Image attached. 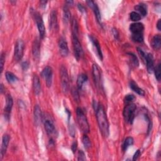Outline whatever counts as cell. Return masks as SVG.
I'll list each match as a JSON object with an SVG mask.
<instances>
[{
  "mask_svg": "<svg viewBox=\"0 0 161 161\" xmlns=\"http://www.w3.org/2000/svg\"><path fill=\"white\" fill-rule=\"evenodd\" d=\"M132 38L135 42L142 43L143 42V34H137L132 35Z\"/></svg>",
  "mask_w": 161,
  "mask_h": 161,
  "instance_id": "cell-31",
  "label": "cell"
},
{
  "mask_svg": "<svg viewBox=\"0 0 161 161\" xmlns=\"http://www.w3.org/2000/svg\"><path fill=\"white\" fill-rule=\"evenodd\" d=\"M78 160H86V156L85 154L84 153L83 151H79L78 152V158H77Z\"/></svg>",
  "mask_w": 161,
  "mask_h": 161,
  "instance_id": "cell-38",
  "label": "cell"
},
{
  "mask_svg": "<svg viewBox=\"0 0 161 161\" xmlns=\"http://www.w3.org/2000/svg\"><path fill=\"white\" fill-rule=\"evenodd\" d=\"M52 74H53L52 69L49 66L45 67L41 73V76L45 80L46 84L48 87H50L52 85Z\"/></svg>",
  "mask_w": 161,
  "mask_h": 161,
  "instance_id": "cell-10",
  "label": "cell"
},
{
  "mask_svg": "<svg viewBox=\"0 0 161 161\" xmlns=\"http://www.w3.org/2000/svg\"><path fill=\"white\" fill-rule=\"evenodd\" d=\"M130 88L134 91L136 93H137L138 95H140V96H144L145 95V91L141 89L140 88H139L138 86V85L133 81V80H131V81L130 82Z\"/></svg>",
  "mask_w": 161,
  "mask_h": 161,
  "instance_id": "cell-23",
  "label": "cell"
},
{
  "mask_svg": "<svg viewBox=\"0 0 161 161\" xmlns=\"http://www.w3.org/2000/svg\"><path fill=\"white\" fill-rule=\"evenodd\" d=\"M130 30L132 32V35L143 34L144 30V26L142 23L135 22L130 25Z\"/></svg>",
  "mask_w": 161,
  "mask_h": 161,
  "instance_id": "cell-12",
  "label": "cell"
},
{
  "mask_svg": "<svg viewBox=\"0 0 161 161\" xmlns=\"http://www.w3.org/2000/svg\"><path fill=\"white\" fill-rule=\"evenodd\" d=\"M133 139L132 137H127L125 140L124 141V143L123 144V146H122V148H123V151H126L127 149L128 148V147L131 145H132L133 144Z\"/></svg>",
  "mask_w": 161,
  "mask_h": 161,
  "instance_id": "cell-30",
  "label": "cell"
},
{
  "mask_svg": "<svg viewBox=\"0 0 161 161\" xmlns=\"http://www.w3.org/2000/svg\"><path fill=\"white\" fill-rule=\"evenodd\" d=\"M4 90V89H3V84H1V92L2 93H3V91Z\"/></svg>",
  "mask_w": 161,
  "mask_h": 161,
  "instance_id": "cell-47",
  "label": "cell"
},
{
  "mask_svg": "<svg viewBox=\"0 0 161 161\" xmlns=\"http://www.w3.org/2000/svg\"><path fill=\"white\" fill-rule=\"evenodd\" d=\"M60 77L62 90L64 93H68L69 89V79L68 71L64 65L60 69Z\"/></svg>",
  "mask_w": 161,
  "mask_h": 161,
  "instance_id": "cell-4",
  "label": "cell"
},
{
  "mask_svg": "<svg viewBox=\"0 0 161 161\" xmlns=\"http://www.w3.org/2000/svg\"><path fill=\"white\" fill-rule=\"evenodd\" d=\"M5 62V53H2L1 58H0V68H1V73L3 72V67Z\"/></svg>",
  "mask_w": 161,
  "mask_h": 161,
  "instance_id": "cell-37",
  "label": "cell"
},
{
  "mask_svg": "<svg viewBox=\"0 0 161 161\" xmlns=\"http://www.w3.org/2000/svg\"><path fill=\"white\" fill-rule=\"evenodd\" d=\"M34 119L35 122L37 125H38L42 120V115L41 109L38 105H36L34 108Z\"/></svg>",
  "mask_w": 161,
  "mask_h": 161,
  "instance_id": "cell-20",
  "label": "cell"
},
{
  "mask_svg": "<svg viewBox=\"0 0 161 161\" xmlns=\"http://www.w3.org/2000/svg\"><path fill=\"white\" fill-rule=\"evenodd\" d=\"M135 99V97L134 96V95H128L125 98V103H126V104H129V103H132Z\"/></svg>",
  "mask_w": 161,
  "mask_h": 161,
  "instance_id": "cell-36",
  "label": "cell"
},
{
  "mask_svg": "<svg viewBox=\"0 0 161 161\" xmlns=\"http://www.w3.org/2000/svg\"><path fill=\"white\" fill-rule=\"evenodd\" d=\"M88 80V76L85 74H80L79 75L77 79V86L79 89H81L84 83Z\"/></svg>",
  "mask_w": 161,
  "mask_h": 161,
  "instance_id": "cell-24",
  "label": "cell"
},
{
  "mask_svg": "<svg viewBox=\"0 0 161 161\" xmlns=\"http://www.w3.org/2000/svg\"><path fill=\"white\" fill-rule=\"evenodd\" d=\"M13 101L12 97L11 96V95H8L6 98V105L4 110L5 118L7 120H9L10 118V115L13 108Z\"/></svg>",
  "mask_w": 161,
  "mask_h": 161,
  "instance_id": "cell-11",
  "label": "cell"
},
{
  "mask_svg": "<svg viewBox=\"0 0 161 161\" xmlns=\"http://www.w3.org/2000/svg\"><path fill=\"white\" fill-rule=\"evenodd\" d=\"M77 143L76 142H74L73 145H72V147H71V149H72V151L73 152V153H75V152L77 150Z\"/></svg>",
  "mask_w": 161,
  "mask_h": 161,
  "instance_id": "cell-42",
  "label": "cell"
},
{
  "mask_svg": "<svg viewBox=\"0 0 161 161\" xmlns=\"http://www.w3.org/2000/svg\"><path fill=\"white\" fill-rule=\"evenodd\" d=\"M44 127L49 135H52L56 133V128L53 120L50 115H45L44 117Z\"/></svg>",
  "mask_w": 161,
  "mask_h": 161,
  "instance_id": "cell-9",
  "label": "cell"
},
{
  "mask_svg": "<svg viewBox=\"0 0 161 161\" xmlns=\"http://www.w3.org/2000/svg\"><path fill=\"white\" fill-rule=\"evenodd\" d=\"M10 140V137L8 135L5 134V135H3V139H2V147H1V158L2 159L4 157V155H5Z\"/></svg>",
  "mask_w": 161,
  "mask_h": 161,
  "instance_id": "cell-19",
  "label": "cell"
},
{
  "mask_svg": "<svg viewBox=\"0 0 161 161\" xmlns=\"http://www.w3.org/2000/svg\"><path fill=\"white\" fill-rule=\"evenodd\" d=\"M73 44L74 56L76 58V59L79 61L83 56V49L77 37H73Z\"/></svg>",
  "mask_w": 161,
  "mask_h": 161,
  "instance_id": "cell-8",
  "label": "cell"
},
{
  "mask_svg": "<svg viewBox=\"0 0 161 161\" xmlns=\"http://www.w3.org/2000/svg\"><path fill=\"white\" fill-rule=\"evenodd\" d=\"M83 145L86 149H89L91 146L90 139L86 135H84L83 137Z\"/></svg>",
  "mask_w": 161,
  "mask_h": 161,
  "instance_id": "cell-32",
  "label": "cell"
},
{
  "mask_svg": "<svg viewBox=\"0 0 161 161\" xmlns=\"http://www.w3.org/2000/svg\"><path fill=\"white\" fill-rule=\"evenodd\" d=\"M92 74L94 79V82L97 88L101 89L102 80H101V74L99 67L97 64H93L92 68Z\"/></svg>",
  "mask_w": 161,
  "mask_h": 161,
  "instance_id": "cell-6",
  "label": "cell"
},
{
  "mask_svg": "<svg viewBox=\"0 0 161 161\" xmlns=\"http://www.w3.org/2000/svg\"><path fill=\"white\" fill-rule=\"evenodd\" d=\"M157 28L159 30H160L161 28H160V20H159L157 23Z\"/></svg>",
  "mask_w": 161,
  "mask_h": 161,
  "instance_id": "cell-46",
  "label": "cell"
},
{
  "mask_svg": "<svg viewBox=\"0 0 161 161\" xmlns=\"http://www.w3.org/2000/svg\"><path fill=\"white\" fill-rule=\"evenodd\" d=\"M130 19L133 22H139L141 19V16L137 12H135V11H132L130 13Z\"/></svg>",
  "mask_w": 161,
  "mask_h": 161,
  "instance_id": "cell-33",
  "label": "cell"
},
{
  "mask_svg": "<svg viewBox=\"0 0 161 161\" xmlns=\"http://www.w3.org/2000/svg\"><path fill=\"white\" fill-rule=\"evenodd\" d=\"M78 8H79V11H80V12H83V11H84V7L82 5H80V4H79L78 5Z\"/></svg>",
  "mask_w": 161,
  "mask_h": 161,
  "instance_id": "cell-44",
  "label": "cell"
},
{
  "mask_svg": "<svg viewBox=\"0 0 161 161\" xmlns=\"http://www.w3.org/2000/svg\"><path fill=\"white\" fill-rule=\"evenodd\" d=\"M137 106L133 103L127 104L124 110V117L125 121L130 124H132L135 116Z\"/></svg>",
  "mask_w": 161,
  "mask_h": 161,
  "instance_id": "cell-3",
  "label": "cell"
},
{
  "mask_svg": "<svg viewBox=\"0 0 161 161\" xmlns=\"http://www.w3.org/2000/svg\"><path fill=\"white\" fill-rule=\"evenodd\" d=\"M22 67L23 70H26L29 68V64L28 62H24L22 63Z\"/></svg>",
  "mask_w": 161,
  "mask_h": 161,
  "instance_id": "cell-40",
  "label": "cell"
},
{
  "mask_svg": "<svg viewBox=\"0 0 161 161\" xmlns=\"http://www.w3.org/2000/svg\"><path fill=\"white\" fill-rule=\"evenodd\" d=\"M71 92H72V95H73V96L74 100L76 101L77 102H79V95L78 90L76 88L73 87L72 88Z\"/></svg>",
  "mask_w": 161,
  "mask_h": 161,
  "instance_id": "cell-35",
  "label": "cell"
},
{
  "mask_svg": "<svg viewBox=\"0 0 161 161\" xmlns=\"http://www.w3.org/2000/svg\"><path fill=\"white\" fill-rule=\"evenodd\" d=\"M33 88L36 95H38L41 92V84L40 79L37 75H35L33 78Z\"/></svg>",
  "mask_w": 161,
  "mask_h": 161,
  "instance_id": "cell-21",
  "label": "cell"
},
{
  "mask_svg": "<svg viewBox=\"0 0 161 161\" xmlns=\"http://www.w3.org/2000/svg\"><path fill=\"white\" fill-rule=\"evenodd\" d=\"M154 71L155 72V75L157 80L158 81H160V63H159L156 65L155 68H154Z\"/></svg>",
  "mask_w": 161,
  "mask_h": 161,
  "instance_id": "cell-34",
  "label": "cell"
},
{
  "mask_svg": "<svg viewBox=\"0 0 161 161\" xmlns=\"http://www.w3.org/2000/svg\"><path fill=\"white\" fill-rule=\"evenodd\" d=\"M88 5L93 10L94 13H95V17L96 18V20L98 21V22L101 24V13L100 11V9L98 6V5L94 2L93 1H88L87 2Z\"/></svg>",
  "mask_w": 161,
  "mask_h": 161,
  "instance_id": "cell-15",
  "label": "cell"
},
{
  "mask_svg": "<svg viewBox=\"0 0 161 161\" xmlns=\"http://www.w3.org/2000/svg\"><path fill=\"white\" fill-rule=\"evenodd\" d=\"M137 50H138V52L139 53V55L140 56V57H142V59L145 61V58H146V56H147V53H145L140 48H137Z\"/></svg>",
  "mask_w": 161,
  "mask_h": 161,
  "instance_id": "cell-39",
  "label": "cell"
},
{
  "mask_svg": "<svg viewBox=\"0 0 161 161\" xmlns=\"http://www.w3.org/2000/svg\"><path fill=\"white\" fill-rule=\"evenodd\" d=\"M6 78L9 83H13L16 82L18 80L17 77L14 74L11 72L6 73Z\"/></svg>",
  "mask_w": 161,
  "mask_h": 161,
  "instance_id": "cell-29",
  "label": "cell"
},
{
  "mask_svg": "<svg viewBox=\"0 0 161 161\" xmlns=\"http://www.w3.org/2000/svg\"><path fill=\"white\" fill-rule=\"evenodd\" d=\"M89 38H90V40H91L92 45H93L94 48H95V50L96 51V53H97L98 56L102 61L103 60V53H102L101 46H100V44L98 42V40L95 37H93L92 35H89Z\"/></svg>",
  "mask_w": 161,
  "mask_h": 161,
  "instance_id": "cell-16",
  "label": "cell"
},
{
  "mask_svg": "<svg viewBox=\"0 0 161 161\" xmlns=\"http://www.w3.org/2000/svg\"><path fill=\"white\" fill-rule=\"evenodd\" d=\"M140 150L137 151L135 153V154H134V155H133V160H137L138 157L140 156Z\"/></svg>",
  "mask_w": 161,
  "mask_h": 161,
  "instance_id": "cell-41",
  "label": "cell"
},
{
  "mask_svg": "<svg viewBox=\"0 0 161 161\" xmlns=\"http://www.w3.org/2000/svg\"><path fill=\"white\" fill-rule=\"evenodd\" d=\"M46 4H47V2L45 1H41L40 2V6H41L42 8H44L46 6Z\"/></svg>",
  "mask_w": 161,
  "mask_h": 161,
  "instance_id": "cell-45",
  "label": "cell"
},
{
  "mask_svg": "<svg viewBox=\"0 0 161 161\" xmlns=\"http://www.w3.org/2000/svg\"><path fill=\"white\" fill-rule=\"evenodd\" d=\"M145 61L146 62L147 69L149 73H152L154 70V61L152 53H147Z\"/></svg>",
  "mask_w": 161,
  "mask_h": 161,
  "instance_id": "cell-17",
  "label": "cell"
},
{
  "mask_svg": "<svg viewBox=\"0 0 161 161\" xmlns=\"http://www.w3.org/2000/svg\"><path fill=\"white\" fill-rule=\"evenodd\" d=\"M72 30H73V37H77L79 35V29H78V23L76 19L74 18L72 22Z\"/></svg>",
  "mask_w": 161,
  "mask_h": 161,
  "instance_id": "cell-28",
  "label": "cell"
},
{
  "mask_svg": "<svg viewBox=\"0 0 161 161\" xmlns=\"http://www.w3.org/2000/svg\"><path fill=\"white\" fill-rule=\"evenodd\" d=\"M77 120L79 127L84 133H88L89 132V125L88 122L87 118L82 110L81 108H77L76 109Z\"/></svg>",
  "mask_w": 161,
  "mask_h": 161,
  "instance_id": "cell-2",
  "label": "cell"
},
{
  "mask_svg": "<svg viewBox=\"0 0 161 161\" xmlns=\"http://www.w3.org/2000/svg\"><path fill=\"white\" fill-rule=\"evenodd\" d=\"M32 54L35 60H39L40 55V44L39 40L36 38L33 43L32 46Z\"/></svg>",
  "mask_w": 161,
  "mask_h": 161,
  "instance_id": "cell-18",
  "label": "cell"
},
{
  "mask_svg": "<svg viewBox=\"0 0 161 161\" xmlns=\"http://www.w3.org/2000/svg\"><path fill=\"white\" fill-rule=\"evenodd\" d=\"M127 54L129 57V60L130 61L132 66L134 67V68H137V67H138L139 65V62L137 56L135 54H133V53H128Z\"/></svg>",
  "mask_w": 161,
  "mask_h": 161,
  "instance_id": "cell-27",
  "label": "cell"
},
{
  "mask_svg": "<svg viewBox=\"0 0 161 161\" xmlns=\"http://www.w3.org/2000/svg\"><path fill=\"white\" fill-rule=\"evenodd\" d=\"M112 32H113V36L115 37V38L116 39H118V35H119V34H118V32L117 30L115 29H113V30H112Z\"/></svg>",
  "mask_w": 161,
  "mask_h": 161,
  "instance_id": "cell-43",
  "label": "cell"
},
{
  "mask_svg": "<svg viewBox=\"0 0 161 161\" xmlns=\"http://www.w3.org/2000/svg\"><path fill=\"white\" fill-rule=\"evenodd\" d=\"M25 49V44L22 40H18L16 42L15 47V52H14V58L16 61H20L24 53Z\"/></svg>",
  "mask_w": 161,
  "mask_h": 161,
  "instance_id": "cell-7",
  "label": "cell"
},
{
  "mask_svg": "<svg viewBox=\"0 0 161 161\" xmlns=\"http://www.w3.org/2000/svg\"><path fill=\"white\" fill-rule=\"evenodd\" d=\"M151 45L155 50H159L161 47V37L160 35H155L151 41Z\"/></svg>",
  "mask_w": 161,
  "mask_h": 161,
  "instance_id": "cell-22",
  "label": "cell"
},
{
  "mask_svg": "<svg viewBox=\"0 0 161 161\" xmlns=\"http://www.w3.org/2000/svg\"><path fill=\"white\" fill-rule=\"evenodd\" d=\"M135 9L138 11V13L142 17H145L147 14V6L143 3H140L135 6Z\"/></svg>",
  "mask_w": 161,
  "mask_h": 161,
  "instance_id": "cell-25",
  "label": "cell"
},
{
  "mask_svg": "<svg viewBox=\"0 0 161 161\" xmlns=\"http://www.w3.org/2000/svg\"><path fill=\"white\" fill-rule=\"evenodd\" d=\"M32 12V16L34 17V19L36 22L37 25V28L39 32V35H40V38L43 39L45 37V26H44V23L43 21V19L40 15L39 13L37 11H31Z\"/></svg>",
  "mask_w": 161,
  "mask_h": 161,
  "instance_id": "cell-5",
  "label": "cell"
},
{
  "mask_svg": "<svg viewBox=\"0 0 161 161\" xmlns=\"http://www.w3.org/2000/svg\"><path fill=\"white\" fill-rule=\"evenodd\" d=\"M71 12L69 10L68 5H66L64 6V11H63V19L64 22L68 23L71 20Z\"/></svg>",
  "mask_w": 161,
  "mask_h": 161,
  "instance_id": "cell-26",
  "label": "cell"
},
{
  "mask_svg": "<svg viewBox=\"0 0 161 161\" xmlns=\"http://www.w3.org/2000/svg\"><path fill=\"white\" fill-rule=\"evenodd\" d=\"M49 26H50V29L52 30H56L57 29L58 27L57 17V12L55 10L52 11L50 14Z\"/></svg>",
  "mask_w": 161,
  "mask_h": 161,
  "instance_id": "cell-14",
  "label": "cell"
},
{
  "mask_svg": "<svg viewBox=\"0 0 161 161\" xmlns=\"http://www.w3.org/2000/svg\"><path fill=\"white\" fill-rule=\"evenodd\" d=\"M59 48L61 55L62 57H66L68 55L69 53V48L68 42L64 38H61L59 42Z\"/></svg>",
  "mask_w": 161,
  "mask_h": 161,
  "instance_id": "cell-13",
  "label": "cell"
},
{
  "mask_svg": "<svg viewBox=\"0 0 161 161\" xmlns=\"http://www.w3.org/2000/svg\"><path fill=\"white\" fill-rule=\"evenodd\" d=\"M95 110L96 112L97 122L102 135L106 138L108 137L110 133L109 123L103 106L101 104H98Z\"/></svg>",
  "mask_w": 161,
  "mask_h": 161,
  "instance_id": "cell-1",
  "label": "cell"
}]
</instances>
